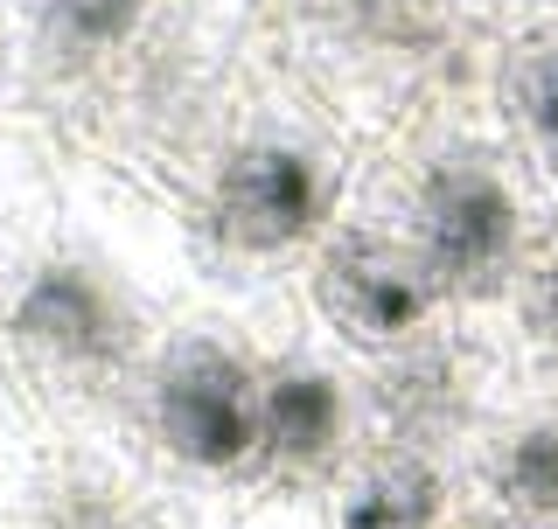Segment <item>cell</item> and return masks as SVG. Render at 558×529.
Listing matches in <instances>:
<instances>
[{"mask_svg": "<svg viewBox=\"0 0 558 529\" xmlns=\"http://www.w3.org/2000/svg\"><path fill=\"white\" fill-rule=\"evenodd\" d=\"M475 334L496 348V362L517 383H558V237L517 279V293L488 321H475Z\"/></svg>", "mask_w": 558, "mask_h": 529, "instance_id": "obj_11", "label": "cell"}, {"mask_svg": "<svg viewBox=\"0 0 558 529\" xmlns=\"http://www.w3.org/2000/svg\"><path fill=\"white\" fill-rule=\"evenodd\" d=\"M356 174V133L266 42L231 112L161 202H174V217L189 223L217 293H293L307 258L349 217Z\"/></svg>", "mask_w": 558, "mask_h": 529, "instance_id": "obj_2", "label": "cell"}, {"mask_svg": "<svg viewBox=\"0 0 558 529\" xmlns=\"http://www.w3.org/2000/svg\"><path fill=\"white\" fill-rule=\"evenodd\" d=\"M293 293H301V313L356 369L405 362L418 348H433V342L468 328L447 307V293L433 286V272L418 264V251L398 237V223L377 217L363 196H349V217L307 258Z\"/></svg>", "mask_w": 558, "mask_h": 529, "instance_id": "obj_5", "label": "cell"}, {"mask_svg": "<svg viewBox=\"0 0 558 529\" xmlns=\"http://www.w3.org/2000/svg\"><path fill=\"white\" fill-rule=\"evenodd\" d=\"M363 439H371L363 369L307 321L293 293L266 356V502L322 508Z\"/></svg>", "mask_w": 558, "mask_h": 529, "instance_id": "obj_6", "label": "cell"}, {"mask_svg": "<svg viewBox=\"0 0 558 529\" xmlns=\"http://www.w3.org/2000/svg\"><path fill=\"white\" fill-rule=\"evenodd\" d=\"M488 112L558 209V0H523L488 57Z\"/></svg>", "mask_w": 558, "mask_h": 529, "instance_id": "obj_9", "label": "cell"}, {"mask_svg": "<svg viewBox=\"0 0 558 529\" xmlns=\"http://www.w3.org/2000/svg\"><path fill=\"white\" fill-rule=\"evenodd\" d=\"M468 508L461 453L371 432L342 481L322 495V529H453Z\"/></svg>", "mask_w": 558, "mask_h": 529, "instance_id": "obj_7", "label": "cell"}, {"mask_svg": "<svg viewBox=\"0 0 558 529\" xmlns=\"http://www.w3.org/2000/svg\"><path fill=\"white\" fill-rule=\"evenodd\" d=\"M461 467L475 502L517 516L523 529H558V383H502Z\"/></svg>", "mask_w": 558, "mask_h": 529, "instance_id": "obj_8", "label": "cell"}, {"mask_svg": "<svg viewBox=\"0 0 558 529\" xmlns=\"http://www.w3.org/2000/svg\"><path fill=\"white\" fill-rule=\"evenodd\" d=\"M293 293H209L154 348L126 446L196 495L266 502V356Z\"/></svg>", "mask_w": 558, "mask_h": 529, "instance_id": "obj_4", "label": "cell"}, {"mask_svg": "<svg viewBox=\"0 0 558 529\" xmlns=\"http://www.w3.org/2000/svg\"><path fill=\"white\" fill-rule=\"evenodd\" d=\"M356 196L398 223L468 328L488 321L558 237V209L496 126L488 98L433 104L391 139L363 147Z\"/></svg>", "mask_w": 558, "mask_h": 529, "instance_id": "obj_3", "label": "cell"}, {"mask_svg": "<svg viewBox=\"0 0 558 529\" xmlns=\"http://www.w3.org/2000/svg\"><path fill=\"white\" fill-rule=\"evenodd\" d=\"M84 188H70L57 231L0 299V369L28 411L57 418L70 432H126L133 391L147 377L154 348L174 334L189 307L182 286H209L196 244L154 258L140 237V217H154L140 196H119L126 174L77 161Z\"/></svg>", "mask_w": 558, "mask_h": 529, "instance_id": "obj_1", "label": "cell"}, {"mask_svg": "<svg viewBox=\"0 0 558 529\" xmlns=\"http://www.w3.org/2000/svg\"><path fill=\"white\" fill-rule=\"evenodd\" d=\"M43 147L49 139L28 126V119H14V126H0V299L14 293V279L28 272V258L43 251V237L57 231V209L49 202V168H43Z\"/></svg>", "mask_w": 558, "mask_h": 529, "instance_id": "obj_10", "label": "cell"}, {"mask_svg": "<svg viewBox=\"0 0 558 529\" xmlns=\"http://www.w3.org/2000/svg\"><path fill=\"white\" fill-rule=\"evenodd\" d=\"M510 8H523V0H510Z\"/></svg>", "mask_w": 558, "mask_h": 529, "instance_id": "obj_14", "label": "cell"}, {"mask_svg": "<svg viewBox=\"0 0 558 529\" xmlns=\"http://www.w3.org/2000/svg\"><path fill=\"white\" fill-rule=\"evenodd\" d=\"M314 529H322V522H314Z\"/></svg>", "mask_w": 558, "mask_h": 529, "instance_id": "obj_15", "label": "cell"}, {"mask_svg": "<svg viewBox=\"0 0 558 529\" xmlns=\"http://www.w3.org/2000/svg\"><path fill=\"white\" fill-rule=\"evenodd\" d=\"M28 8L35 0H0V126L22 119V70H28Z\"/></svg>", "mask_w": 558, "mask_h": 529, "instance_id": "obj_12", "label": "cell"}, {"mask_svg": "<svg viewBox=\"0 0 558 529\" xmlns=\"http://www.w3.org/2000/svg\"><path fill=\"white\" fill-rule=\"evenodd\" d=\"M453 529H523L517 516H502V508H488V502H475V495H468V508H461V522H453Z\"/></svg>", "mask_w": 558, "mask_h": 529, "instance_id": "obj_13", "label": "cell"}]
</instances>
